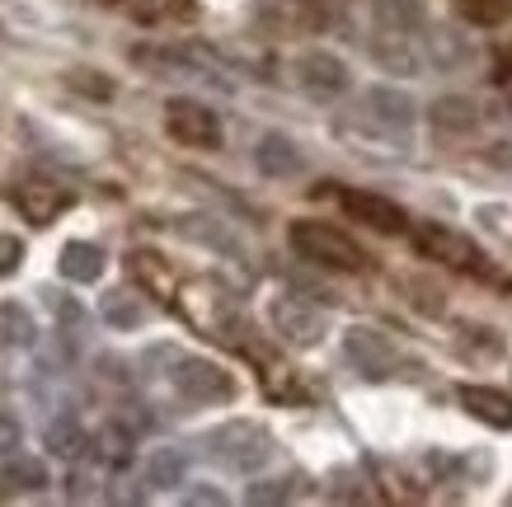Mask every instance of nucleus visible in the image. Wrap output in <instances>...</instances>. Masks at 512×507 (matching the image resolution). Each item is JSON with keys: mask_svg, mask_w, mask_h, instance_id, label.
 <instances>
[{"mask_svg": "<svg viewBox=\"0 0 512 507\" xmlns=\"http://www.w3.org/2000/svg\"><path fill=\"white\" fill-rule=\"evenodd\" d=\"M339 207L353 216V221L372 226V231H386V235H395V231H404V226H409V216H404L400 202L381 198V193H367V188H343Z\"/></svg>", "mask_w": 512, "mask_h": 507, "instance_id": "8", "label": "nucleus"}, {"mask_svg": "<svg viewBox=\"0 0 512 507\" xmlns=\"http://www.w3.org/2000/svg\"><path fill=\"white\" fill-rule=\"evenodd\" d=\"M90 446H99V456H104L109 465L132 461V432H123V428H104L99 437H90Z\"/></svg>", "mask_w": 512, "mask_h": 507, "instance_id": "23", "label": "nucleus"}, {"mask_svg": "<svg viewBox=\"0 0 512 507\" xmlns=\"http://www.w3.org/2000/svg\"><path fill=\"white\" fill-rule=\"evenodd\" d=\"M296 85L311 94V99H339V94L353 85V76H348L343 57L315 47V52H301V57H296Z\"/></svg>", "mask_w": 512, "mask_h": 507, "instance_id": "7", "label": "nucleus"}, {"mask_svg": "<svg viewBox=\"0 0 512 507\" xmlns=\"http://www.w3.org/2000/svg\"><path fill=\"white\" fill-rule=\"evenodd\" d=\"M38 338V324L19 301H0V348H29Z\"/></svg>", "mask_w": 512, "mask_h": 507, "instance_id": "20", "label": "nucleus"}, {"mask_svg": "<svg viewBox=\"0 0 512 507\" xmlns=\"http://www.w3.org/2000/svg\"><path fill=\"white\" fill-rule=\"evenodd\" d=\"M268 324H273V334H278L282 343H292V348H315V343L329 334L325 310L311 306L306 296H273Z\"/></svg>", "mask_w": 512, "mask_h": 507, "instance_id": "4", "label": "nucleus"}, {"mask_svg": "<svg viewBox=\"0 0 512 507\" xmlns=\"http://www.w3.org/2000/svg\"><path fill=\"white\" fill-rule=\"evenodd\" d=\"M433 123L437 127H470L475 123V104L470 99H442L433 108Z\"/></svg>", "mask_w": 512, "mask_h": 507, "instance_id": "24", "label": "nucleus"}, {"mask_svg": "<svg viewBox=\"0 0 512 507\" xmlns=\"http://www.w3.org/2000/svg\"><path fill=\"white\" fill-rule=\"evenodd\" d=\"M43 442H47V451H52V456H62V461H80V456L90 451V432L80 428L76 418H52Z\"/></svg>", "mask_w": 512, "mask_h": 507, "instance_id": "18", "label": "nucleus"}, {"mask_svg": "<svg viewBox=\"0 0 512 507\" xmlns=\"http://www.w3.org/2000/svg\"><path fill=\"white\" fill-rule=\"evenodd\" d=\"M165 132L174 146L188 151H217L221 146V118L198 99H170L165 104Z\"/></svg>", "mask_w": 512, "mask_h": 507, "instance_id": "5", "label": "nucleus"}, {"mask_svg": "<svg viewBox=\"0 0 512 507\" xmlns=\"http://www.w3.org/2000/svg\"><path fill=\"white\" fill-rule=\"evenodd\" d=\"M414 245L428 254V259H442V263H456V268H480L484 254L470 245L466 235L447 231V226H419L414 231Z\"/></svg>", "mask_w": 512, "mask_h": 507, "instance_id": "10", "label": "nucleus"}, {"mask_svg": "<svg viewBox=\"0 0 512 507\" xmlns=\"http://www.w3.org/2000/svg\"><path fill=\"white\" fill-rule=\"evenodd\" d=\"M24 263V240L19 235H0V273H15Z\"/></svg>", "mask_w": 512, "mask_h": 507, "instance_id": "26", "label": "nucleus"}, {"mask_svg": "<svg viewBox=\"0 0 512 507\" xmlns=\"http://www.w3.org/2000/svg\"><path fill=\"white\" fill-rule=\"evenodd\" d=\"M254 165L264 169L268 179H292V174H301L306 155H301V146H296L292 137H282V132H268V137L254 146Z\"/></svg>", "mask_w": 512, "mask_h": 507, "instance_id": "13", "label": "nucleus"}, {"mask_svg": "<svg viewBox=\"0 0 512 507\" xmlns=\"http://www.w3.org/2000/svg\"><path fill=\"white\" fill-rule=\"evenodd\" d=\"M287 240H292L301 259L320 263V268H339V273H362L367 268V249L357 245L353 235H343L339 226H325V221H292Z\"/></svg>", "mask_w": 512, "mask_h": 507, "instance_id": "2", "label": "nucleus"}, {"mask_svg": "<svg viewBox=\"0 0 512 507\" xmlns=\"http://www.w3.org/2000/svg\"><path fill=\"white\" fill-rule=\"evenodd\" d=\"M99 315H104L113 329H141V324H146V306H141L132 292H109L99 301Z\"/></svg>", "mask_w": 512, "mask_h": 507, "instance_id": "21", "label": "nucleus"}, {"mask_svg": "<svg viewBox=\"0 0 512 507\" xmlns=\"http://www.w3.org/2000/svg\"><path fill=\"white\" fill-rule=\"evenodd\" d=\"M127 273H132V282H137L141 292L160 296V301H174V273L160 254H151V249H132V254H127Z\"/></svg>", "mask_w": 512, "mask_h": 507, "instance_id": "15", "label": "nucleus"}, {"mask_svg": "<svg viewBox=\"0 0 512 507\" xmlns=\"http://www.w3.org/2000/svg\"><path fill=\"white\" fill-rule=\"evenodd\" d=\"M57 273H62L66 282L90 287V282L104 277V249L94 245V240H71V245L62 249V259H57Z\"/></svg>", "mask_w": 512, "mask_h": 507, "instance_id": "16", "label": "nucleus"}, {"mask_svg": "<svg viewBox=\"0 0 512 507\" xmlns=\"http://www.w3.org/2000/svg\"><path fill=\"white\" fill-rule=\"evenodd\" d=\"M254 24L273 38H306L325 29V5L320 0H254Z\"/></svg>", "mask_w": 512, "mask_h": 507, "instance_id": "6", "label": "nucleus"}, {"mask_svg": "<svg viewBox=\"0 0 512 507\" xmlns=\"http://www.w3.org/2000/svg\"><path fill=\"white\" fill-rule=\"evenodd\" d=\"M184 470H188V456L179 446H156L151 461H146V484L151 489H174V484H184Z\"/></svg>", "mask_w": 512, "mask_h": 507, "instance_id": "19", "label": "nucleus"}, {"mask_svg": "<svg viewBox=\"0 0 512 507\" xmlns=\"http://www.w3.org/2000/svg\"><path fill=\"white\" fill-rule=\"evenodd\" d=\"M193 15H198L193 0H137L141 24H179V19H193Z\"/></svg>", "mask_w": 512, "mask_h": 507, "instance_id": "22", "label": "nucleus"}, {"mask_svg": "<svg viewBox=\"0 0 512 507\" xmlns=\"http://www.w3.org/2000/svg\"><path fill=\"white\" fill-rule=\"evenodd\" d=\"M461 5H466V15L475 24H498L512 10V0H461Z\"/></svg>", "mask_w": 512, "mask_h": 507, "instance_id": "25", "label": "nucleus"}, {"mask_svg": "<svg viewBox=\"0 0 512 507\" xmlns=\"http://www.w3.org/2000/svg\"><path fill=\"white\" fill-rule=\"evenodd\" d=\"M207 446V456L221 465V470H231V475H254V470H264L273 461V437L268 428L259 423H249V418H231V423H221L202 437Z\"/></svg>", "mask_w": 512, "mask_h": 507, "instance_id": "1", "label": "nucleus"}, {"mask_svg": "<svg viewBox=\"0 0 512 507\" xmlns=\"http://www.w3.org/2000/svg\"><path fill=\"white\" fill-rule=\"evenodd\" d=\"M15 207L24 212V221H33V226H52V221L71 207V193L57 184H47V179H29V184L15 188Z\"/></svg>", "mask_w": 512, "mask_h": 507, "instance_id": "9", "label": "nucleus"}, {"mask_svg": "<svg viewBox=\"0 0 512 507\" xmlns=\"http://www.w3.org/2000/svg\"><path fill=\"white\" fill-rule=\"evenodd\" d=\"M184 306V315L193 324H202L207 334H217V338H226V329H231V296H221V292H212V287H188V296L179 301Z\"/></svg>", "mask_w": 512, "mask_h": 507, "instance_id": "12", "label": "nucleus"}, {"mask_svg": "<svg viewBox=\"0 0 512 507\" xmlns=\"http://www.w3.org/2000/svg\"><path fill=\"white\" fill-rule=\"evenodd\" d=\"M47 484H52V475H47V465L38 456H15L10 451V461L0 465V489L5 493H38Z\"/></svg>", "mask_w": 512, "mask_h": 507, "instance_id": "17", "label": "nucleus"}, {"mask_svg": "<svg viewBox=\"0 0 512 507\" xmlns=\"http://www.w3.org/2000/svg\"><path fill=\"white\" fill-rule=\"evenodd\" d=\"M19 442H24V432H19V418L0 409V456H10V451H19Z\"/></svg>", "mask_w": 512, "mask_h": 507, "instance_id": "27", "label": "nucleus"}, {"mask_svg": "<svg viewBox=\"0 0 512 507\" xmlns=\"http://www.w3.org/2000/svg\"><path fill=\"white\" fill-rule=\"evenodd\" d=\"M188 503H226V498H221L217 489H193L188 493Z\"/></svg>", "mask_w": 512, "mask_h": 507, "instance_id": "29", "label": "nucleus"}, {"mask_svg": "<svg viewBox=\"0 0 512 507\" xmlns=\"http://www.w3.org/2000/svg\"><path fill=\"white\" fill-rule=\"evenodd\" d=\"M343 348H348V357H353V362L367 371V376H386V367L395 362V343H390L381 329H367V324L348 329Z\"/></svg>", "mask_w": 512, "mask_h": 507, "instance_id": "11", "label": "nucleus"}, {"mask_svg": "<svg viewBox=\"0 0 512 507\" xmlns=\"http://www.w3.org/2000/svg\"><path fill=\"white\" fill-rule=\"evenodd\" d=\"M170 381L188 404H231L235 395H240V385H235L231 371L217 367V362H207V357H179L174 353Z\"/></svg>", "mask_w": 512, "mask_h": 507, "instance_id": "3", "label": "nucleus"}, {"mask_svg": "<svg viewBox=\"0 0 512 507\" xmlns=\"http://www.w3.org/2000/svg\"><path fill=\"white\" fill-rule=\"evenodd\" d=\"M461 404H466L470 418H480L489 428H512V395L508 390H494V385H466L461 390Z\"/></svg>", "mask_w": 512, "mask_h": 507, "instance_id": "14", "label": "nucleus"}, {"mask_svg": "<svg viewBox=\"0 0 512 507\" xmlns=\"http://www.w3.org/2000/svg\"><path fill=\"white\" fill-rule=\"evenodd\" d=\"M245 498H249V503H282V498H287V489H282V484H254Z\"/></svg>", "mask_w": 512, "mask_h": 507, "instance_id": "28", "label": "nucleus"}]
</instances>
